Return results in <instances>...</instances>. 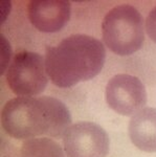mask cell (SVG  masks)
<instances>
[{"mask_svg": "<svg viewBox=\"0 0 156 157\" xmlns=\"http://www.w3.org/2000/svg\"><path fill=\"white\" fill-rule=\"evenodd\" d=\"M71 124L64 103L51 97H17L6 103L1 111V126L15 139L63 137Z\"/></svg>", "mask_w": 156, "mask_h": 157, "instance_id": "obj_1", "label": "cell"}, {"mask_svg": "<svg viewBox=\"0 0 156 157\" xmlns=\"http://www.w3.org/2000/svg\"><path fill=\"white\" fill-rule=\"evenodd\" d=\"M106 61V48L99 39L77 34L45 50V68L49 80L61 88L91 80Z\"/></svg>", "mask_w": 156, "mask_h": 157, "instance_id": "obj_2", "label": "cell"}, {"mask_svg": "<svg viewBox=\"0 0 156 157\" xmlns=\"http://www.w3.org/2000/svg\"><path fill=\"white\" fill-rule=\"evenodd\" d=\"M103 41L108 49L119 56H130L142 48L145 40L144 19L130 4L110 10L102 22Z\"/></svg>", "mask_w": 156, "mask_h": 157, "instance_id": "obj_3", "label": "cell"}, {"mask_svg": "<svg viewBox=\"0 0 156 157\" xmlns=\"http://www.w3.org/2000/svg\"><path fill=\"white\" fill-rule=\"evenodd\" d=\"M10 89L18 97H36L48 83L45 58L32 52H20L13 57L6 71Z\"/></svg>", "mask_w": 156, "mask_h": 157, "instance_id": "obj_4", "label": "cell"}, {"mask_svg": "<svg viewBox=\"0 0 156 157\" xmlns=\"http://www.w3.org/2000/svg\"><path fill=\"white\" fill-rule=\"evenodd\" d=\"M66 157H106L110 140L106 131L90 121L72 124L63 135Z\"/></svg>", "mask_w": 156, "mask_h": 157, "instance_id": "obj_5", "label": "cell"}, {"mask_svg": "<svg viewBox=\"0 0 156 157\" xmlns=\"http://www.w3.org/2000/svg\"><path fill=\"white\" fill-rule=\"evenodd\" d=\"M105 98L110 108L125 116H133L144 109L147 103V91L138 78L120 73L109 80Z\"/></svg>", "mask_w": 156, "mask_h": 157, "instance_id": "obj_6", "label": "cell"}, {"mask_svg": "<svg viewBox=\"0 0 156 157\" xmlns=\"http://www.w3.org/2000/svg\"><path fill=\"white\" fill-rule=\"evenodd\" d=\"M27 14L31 23L42 33H57L70 19L71 4L64 0H32Z\"/></svg>", "mask_w": 156, "mask_h": 157, "instance_id": "obj_7", "label": "cell"}, {"mask_svg": "<svg viewBox=\"0 0 156 157\" xmlns=\"http://www.w3.org/2000/svg\"><path fill=\"white\" fill-rule=\"evenodd\" d=\"M132 144L139 150L156 152V108L147 107L135 113L128 127Z\"/></svg>", "mask_w": 156, "mask_h": 157, "instance_id": "obj_8", "label": "cell"}, {"mask_svg": "<svg viewBox=\"0 0 156 157\" xmlns=\"http://www.w3.org/2000/svg\"><path fill=\"white\" fill-rule=\"evenodd\" d=\"M20 149L23 157H66L61 146L49 137L25 139Z\"/></svg>", "mask_w": 156, "mask_h": 157, "instance_id": "obj_9", "label": "cell"}, {"mask_svg": "<svg viewBox=\"0 0 156 157\" xmlns=\"http://www.w3.org/2000/svg\"><path fill=\"white\" fill-rule=\"evenodd\" d=\"M0 57H1V61H0V66H1L0 75H4L10 63H11L12 48L9 41L4 38L2 34H0Z\"/></svg>", "mask_w": 156, "mask_h": 157, "instance_id": "obj_10", "label": "cell"}, {"mask_svg": "<svg viewBox=\"0 0 156 157\" xmlns=\"http://www.w3.org/2000/svg\"><path fill=\"white\" fill-rule=\"evenodd\" d=\"M145 29L150 39L156 43V6L151 10L149 15L147 16L145 22Z\"/></svg>", "mask_w": 156, "mask_h": 157, "instance_id": "obj_11", "label": "cell"}, {"mask_svg": "<svg viewBox=\"0 0 156 157\" xmlns=\"http://www.w3.org/2000/svg\"><path fill=\"white\" fill-rule=\"evenodd\" d=\"M1 157H23L21 153V149L17 148L11 141L6 139H1V150H0Z\"/></svg>", "mask_w": 156, "mask_h": 157, "instance_id": "obj_12", "label": "cell"}, {"mask_svg": "<svg viewBox=\"0 0 156 157\" xmlns=\"http://www.w3.org/2000/svg\"><path fill=\"white\" fill-rule=\"evenodd\" d=\"M10 10H11V1H1V24L9 16Z\"/></svg>", "mask_w": 156, "mask_h": 157, "instance_id": "obj_13", "label": "cell"}]
</instances>
